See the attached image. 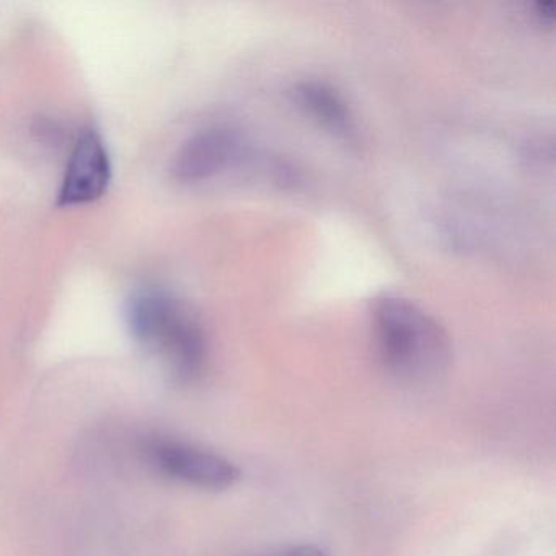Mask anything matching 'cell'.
<instances>
[{
	"label": "cell",
	"instance_id": "obj_1",
	"mask_svg": "<svg viewBox=\"0 0 556 556\" xmlns=\"http://www.w3.org/2000/svg\"><path fill=\"white\" fill-rule=\"evenodd\" d=\"M374 344L383 369L406 386H431L447 374L452 344L447 331L418 304L399 294L374 299Z\"/></svg>",
	"mask_w": 556,
	"mask_h": 556
},
{
	"label": "cell",
	"instance_id": "obj_2",
	"mask_svg": "<svg viewBox=\"0 0 556 556\" xmlns=\"http://www.w3.org/2000/svg\"><path fill=\"white\" fill-rule=\"evenodd\" d=\"M132 337L161 356L175 376L194 379L206 363V338L194 315L174 295L144 291L126 308Z\"/></svg>",
	"mask_w": 556,
	"mask_h": 556
},
{
	"label": "cell",
	"instance_id": "obj_3",
	"mask_svg": "<svg viewBox=\"0 0 556 556\" xmlns=\"http://www.w3.org/2000/svg\"><path fill=\"white\" fill-rule=\"evenodd\" d=\"M151 457L162 473L201 490H229L240 480V470L232 460L197 445L155 442Z\"/></svg>",
	"mask_w": 556,
	"mask_h": 556
},
{
	"label": "cell",
	"instance_id": "obj_4",
	"mask_svg": "<svg viewBox=\"0 0 556 556\" xmlns=\"http://www.w3.org/2000/svg\"><path fill=\"white\" fill-rule=\"evenodd\" d=\"M242 155V136L229 125L198 129L178 148L172 175L180 184L193 185L223 174Z\"/></svg>",
	"mask_w": 556,
	"mask_h": 556
},
{
	"label": "cell",
	"instance_id": "obj_5",
	"mask_svg": "<svg viewBox=\"0 0 556 556\" xmlns=\"http://www.w3.org/2000/svg\"><path fill=\"white\" fill-rule=\"evenodd\" d=\"M112 180V162L102 138L87 131L80 136L66 165L58 204L64 207L84 206L105 194Z\"/></svg>",
	"mask_w": 556,
	"mask_h": 556
},
{
	"label": "cell",
	"instance_id": "obj_6",
	"mask_svg": "<svg viewBox=\"0 0 556 556\" xmlns=\"http://www.w3.org/2000/svg\"><path fill=\"white\" fill-rule=\"evenodd\" d=\"M295 97L321 125L348 141L354 139L353 116L343 97L333 87L320 80H302L295 86Z\"/></svg>",
	"mask_w": 556,
	"mask_h": 556
},
{
	"label": "cell",
	"instance_id": "obj_7",
	"mask_svg": "<svg viewBox=\"0 0 556 556\" xmlns=\"http://www.w3.org/2000/svg\"><path fill=\"white\" fill-rule=\"evenodd\" d=\"M255 556H330L320 546L312 543H289V545L275 546V548L265 549Z\"/></svg>",
	"mask_w": 556,
	"mask_h": 556
},
{
	"label": "cell",
	"instance_id": "obj_8",
	"mask_svg": "<svg viewBox=\"0 0 556 556\" xmlns=\"http://www.w3.org/2000/svg\"><path fill=\"white\" fill-rule=\"evenodd\" d=\"M536 15H539L543 22H553V18H555V4H553V2H540V4L536 5Z\"/></svg>",
	"mask_w": 556,
	"mask_h": 556
}]
</instances>
